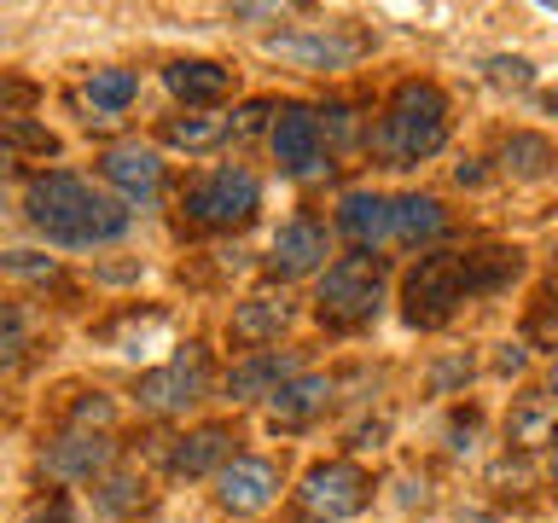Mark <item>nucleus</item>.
<instances>
[{
    "mask_svg": "<svg viewBox=\"0 0 558 523\" xmlns=\"http://www.w3.org/2000/svg\"><path fill=\"white\" fill-rule=\"evenodd\" d=\"M262 117H274V111H268V105H262V99H256V105H244V111H239L233 122H227V134H233V139H251V134L262 129Z\"/></svg>",
    "mask_w": 558,
    "mask_h": 523,
    "instance_id": "32",
    "label": "nucleus"
},
{
    "mask_svg": "<svg viewBox=\"0 0 558 523\" xmlns=\"http://www.w3.org/2000/svg\"><path fill=\"white\" fill-rule=\"evenodd\" d=\"M17 355H24V314L0 303V366H17Z\"/></svg>",
    "mask_w": 558,
    "mask_h": 523,
    "instance_id": "27",
    "label": "nucleus"
},
{
    "mask_svg": "<svg viewBox=\"0 0 558 523\" xmlns=\"http://www.w3.org/2000/svg\"><path fill=\"white\" fill-rule=\"evenodd\" d=\"M296 500H303V512L308 518H355L366 512V500H373V483H366V471L361 465H349V460H326V465H314L303 488H296Z\"/></svg>",
    "mask_w": 558,
    "mask_h": 523,
    "instance_id": "6",
    "label": "nucleus"
},
{
    "mask_svg": "<svg viewBox=\"0 0 558 523\" xmlns=\"http://www.w3.org/2000/svg\"><path fill=\"white\" fill-rule=\"evenodd\" d=\"M268 262H274L279 279H303V273H314V268L326 262V227H320V221H291V227H279Z\"/></svg>",
    "mask_w": 558,
    "mask_h": 523,
    "instance_id": "10",
    "label": "nucleus"
},
{
    "mask_svg": "<svg viewBox=\"0 0 558 523\" xmlns=\"http://www.w3.org/2000/svg\"><path fill=\"white\" fill-rule=\"evenodd\" d=\"M506 442L518 448H541V442H558V396H518L512 413H506Z\"/></svg>",
    "mask_w": 558,
    "mask_h": 523,
    "instance_id": "15",
    "label": "nucleus"
},
{
    "mask_svg": "<svg viewBox=\"0 0 558 523\" xmlns=\"http://www.w3.org/2000/svg\"><path fill=\"white\" fill-rule=\"evenodd\" d=\"M35 151V157H52V151H59V139H52L47 129H41V122H29L24 111H7V117H0V151Z\"/></svg>",
    "mask_w": 558,
    "mask_h": 523,
    "instance_id": "24",
    "label": "nucleus"
},
{
    "mask_svg": "<svg viewBox=\"0 0 558 523\" xmlns=\"http://www.w3.org/2000/svg\"><path fill=\"white\" fill-rule=\"evenodd\" d=\"M553 384H558V366H553Z\"/></svg>",
    "mask_w": 558,
    "mask_h": 523,
    "instance_id": "39",
    "label": "nucleus"
},
{
    "mask_svg": "<svg viewBox=\"0 0 558 523\" xmlns=\"http://www.w3.org/2000/svg\"><path fill=\"white\" fill-rule=\"evenodd\" d=\"M500 169L518 174V181H535V174L553 169V146H547L541 134H512V139L500 146Z\"/></svg>",
    "mask_w": 558,
    "mask_h": 523,
    "instance_id": "22",
    "label": "nucleus"
},
{
    "mask_svg": "<svg viewBox=\"0 0 558 523\" xmlns=\"http://www.w3.org/2000/svg\"><path fill=\"white\" fill-rule=\"evenodd\" d=\"M541 105H547V111L558 117V87H553V94H547V99H541Z\"/></svg>",
    "mask_w": 558,
    "mask_h": 523,
    "instance_id": "37",
    "label": "nucleus"
},
{
    "mask_svg": "<svg viewBox=\"0 0 558 523\" xmlns=\"http://www.w3.org/2000/svg\"><path fill=\"white\" fill-rule=\"evenodd\" d=\"M338 227L349 244H378L384 233H390V198H378V192H349V198L338 204Z\"/></svg>",
    "mask_w": 558,
    "mask_h": 523,
    "instance_id": "17",
    "label": "nucleus"
},
{
    "mask_svg": "<svg viewBox=\"0 0 558 523\" xmlns=\"http://www.w3.org/2000/svg\"><path fill=\"white\" fill-rule=\"evenodd\" d=\"M274 157L286 174H308L320 163V117H314L308 105H286V111L274 117Z\"/></svg>",
    "mask_w": 558,
    "mask_h": 523,
    "instance_id": "8",
    "label": "nucleus"
},
{
    "mask_svg": "<svg viewBox=\"0 0 558 523\" xmlns=\"http://www.w3.org/2000/svg\"><path fill=\"white\" fill-rule=\"evenodd\" d=\"M471 378V361H448V366H436V390H448V384H460Z\"/></svg>",
    "mask_w": 558,
    "mask_h": 523,
    "instance_id": "34",
    "label": "nucleus"
},
{
    "mask_svg": "<svg viewBox=\"0 0 558 523\" xmlns=\"http://www.w3.org/2000/svg\"><path fill=\"white\" fill-rule=\"evenodd\" d=\"M296 378V355L286 349H268V355H251L227 373V396L233 401H256V396H279L286 384Z\"/></svg>",
    "mask_w": 558,
    "mask_h": 523,
    "instance_id": "12",
    "label": "nucleus"
},
{
    "mask_svg": "<svg viewBox=\"0 0 558 523\" xmlns=\"http://www.w3.org/2000/svg\"><path fill=\"white\" fill-rule=\"evenodd\" d=\"M29 523H76V512H70V500H52L41 518H29Z\"/></svg>",
    "mask_w": 558,
    "mask_h": 523,
    "instance_id": "36",
    "label": "nucleus"
},
{
    "mask_svg": "<svg viewBox=\"0 0 558 523\" xmlns=\"http://www.w3.org/2000/svg\"><path fill=\"white\" fill-rule=\"evenodd\" d=\"M227 453H233V436H227L221 425H204V430H192L169 448V471L174 477H204V471L227 465Z\"/></svg>",
    "mask_w": 558,
    "mask_h": 523,
    "instance_id": "14",
    "label": "nucleus"
},
{
    "mask_svg": "<svg viewBox=\"0 0 558 523\" xmlns=\"http://www.w3.org/2000/svg\"><path fill=\"white\" fill-rule=\"evenodd\" d=\"M268 52H286V59H303V64H343V59H355V47L331 41V35H274Z\"/></svg>",
    "mask_w": 558,
    "mask_h": 523,
    "instance_id": "21",
    "label": "nucleus"
},
{
    "mask_svg": "<svg viewBox=\"0 0 558 523\" xmlns=\"http://www.w3.org/2000/svg\"><path fill=\"white\" fill-rule=\"evenodd\" d=\"M553 483H558V460H553Z\"/></svg>",
    "mask_w": 558,
    "mask_h": 523,
    "instance_id": "38",
    "label": "nucleus"
},
{
    "mask_svg": "<svg viewBox=\"0 0 558 523\" xmlns=\"http://www.w3.org/2000/svg\"><path fill=\"white\" fill-rule=\"evenodd\" d=\"M134 94H140L134 70H94V82H87V105L94 111H122Z\"/></svg>",
    "mask_w": 558,
    "mask_h": 523,
    "instance_id": "25",
    "label": "nucleus"
},
{
    "mask_svg": "<svg viewBox=\"0 0 558 523\" xmlns=\"http://www.w3.org/2000/svg\"><path fill=\"white\" fill-rule=\"evenodd\" d=\"M24 209L59 244H105V239L129 233V204L105 198V192H94L76 174H41V181H29Z\"/></svg>",
    "mask_w": 558,
    "mask_h": 523,
    "instance_id": "1",
    "label": "nucleus"
},
{
    "mask_svg": "<svg viewBox=\"0 0 558 523\" xmlns=\"http://www.w3.org/2000/svg\"><path fill=\"white\" fill-rule=\"evenodd\" d=\"M442 204L436 198H425V192H408V198H396L390 204V233L401 239V244H425V239H436L442 233Z\"/></svg>",
    "mask_w": 558,
    "mask_h": 523,
    "instance_id": "19",
    "label": "nucleus"
},
{
    "mask_svg": "<svg viewBox=\"0 0 558 523\" xmlns=\"http://www.w3.org/2000/svg\"><path fill=\"white\" fill-rule=\"evenodd\" d=\"M221 139H227L221 117H169L163 122V146H174V151H209Z\"/></svg>",
    "mask_w": 558,
    "mask_h": 523,
    "instance_id": "23",
    "label": "nucleus"
},
{
    "mask_svg": "<svg viewBox=\"0 0 558 523\" xmlns=\"http://www.w3.org/2000/svg\"><path fill=\"white\" fill-rule=\"evenodd\" d=\"M99 500H105V512H134L146 500V488H140V477H105Z\"/></svg>",
    "mask_w": 558,
    "mask_h": 523,
    "instance_id": "28",
    "label": "nucleus"
},
{
    "mask_svg": "<svg viewBox=\"0 0 558 523\" xmlns=\"http://www.w3.org/2000/svg\"><path fill=\"white\" fill-rule=\"evenodd\" d=\"M279 488V471L268 460H227L221 465V506L227 512H262Z\"/></svg>",
    "mask_w": 558,
    "mask_h": 523,
    "instance_id": "11",
    "label": "nucleus"
},
{
    "mask_svg": "<svg viewBox=\"0 0 558 523\" xmlns=\"http://www.w3.org/2000/svg\"><path fill=\"white\" fill-rule=\"evenodd\" d=\"M384 303V268L373 256H343L331 262L326 279H320V320L331 326H361L373 320Z\"/></svg>",
    "mask_w": 558,
    "mask_h": 523,
    "instance_id": "4",
    "label": "nucleus"
},
{
    "mask_svg": "<svg viewBox=\"0 0 558 523\" xmlns=\"http://www.w3.org/2000/svg\"><path fill=\"white\" fill-rule=\"evenodd\" d=\"M448 139V99L442 87L430 82H401L390 94V111L378 122V151L390 157L396 169L418 163V157H436Z\"/></svg>",
    "mask_w": 558,
    "mask_h": 523,
    "instance_id": "2",
    "label": "nucleus"
},
{
    "mask_svg": "<svg viewBox=\"0 0 558 523\" xmlns=\"http://www.w3.org/2000/svg\"><path fill=\"white\" fill-rule=\"evenodd\" d=\"M111 460V442L99 430H64L59 442H47V471L52 477H94Z\"/></svg>",
    "mask_w": 558,
    "mask_h": 523,
    "instance_id": "13",
    "label": "nucleus"
},
{
    "mask_svg": "<svg viewBox=\"0 0 558 523\" xmlns=\"http://www.w3.org/2000/svg\"><path fill=\"white\" fill-rule=\"evenodd\" d=\"M331 384L326 378H291L286 390L274 396V425H303V418H314L326 408Z\"/></svg>",
    "mask_w": 558,
    "mask_h": 523,
    "instance_id": "20",
    "label": "nucleus"
},
{
    "mask_svg": "<svg viewBox=\"0 0 558 523\" xmlns=\"http://www.w3.org/2000/svg\"><path fill=\"white\" fill-rule=\"evenodd\" d=\"M286 326H291V303H286V296H251V303L233 308V338L239 343H274Z\"/></svg>",
    "mask_w": 558,
    "mask_h": 523,
    "instance_id": "18",
    "label": "nucleus"
},
{
    "mask_svg": "<svg viewBox=\"0 0 558 523\" xmlns=\"http://www.w3.org/2000/svg\"><path fill=\"white\" fill-rule=\"evenodd\" d=\"M105 181H111L129 204H151L157 198V186H163V163H157V151L146 146H117V151H105Z\"/></svg>",
    "mask_w": 558,
    "mask_h": 523,
    "instance_id": "9",
    "label": "nucleus"
},
{
    "mask_svg": "<svg viewBox=\"0 0 558 523\" xmlns=\"http://www.w3.org/2000/svg\"><path fill=\"white\" fill-rule=\"evenodd\" d=\"M483 70H488V82H500V87H530V76H535L530 59H488Z\"/></svg>",
    "mask_w": 558,
    "mask_h": 523,
    "instance_id": "29",
    "label": "nucleus"
},
{
    "mask_svg": "<svg viewBox=\"0 0 558 523\" xmlns=\"http://www.w3.org/2000/svg\"><path fill=\"white\" fill-rule=\"evenodd\" d=\"M326 134L338 139V146H349V139H355L361 129H355V117H349L343 105H331V111H326V122H320V139H326Z\"/></svg>",
    "mask_w": 558,
    "mask_h": 523,
    "instance_id": "31",
    "label": "nucleus"
},
{
    "mask_svg": "<svg viewBox=\"0 0 558 523\" xmlns=\"http://www.w3.org/2000/svg\"><path fill=\"white\" fill-rule=\"evenodd\" d=\"M163 82H169V94L186 99V105H216V99H227V87H233V76H227L221 64H209V59H181V64H169Z\"/></svg>",
    "mask_w": 558,
    "mask_h": 523,
    "instance_id": "16",
    "label": "nucleus"
},
{
    "mask_svg": "<svg viewBox=\"0 0 558 523\" xmlns=\"http://www.w3.org/2000/svg\"><path fill=\"white\" fill-rule=\"evenodd\" d=\"M0 268L17 273V279H35V285L59 279V262H52V256H35V251H7V256H0Z\"/></svg>",
    "mask_w": 558,
    "mask_h": 523,
    "instance_id": "26",
    "label": "nucleus"
},
{
    "mask_svg": "<svg viewBox=\"0 0 558 523\" xmlns=\"http://www.w3.org/2000/svg\"><path fill=\"white\" fill-rule=\"evenodd\" d=\"M87 425H111V401H105V396H82L76 401V413H70V430H87Z\"/></svg>",
    "mask_w": 558,
    "mask_h": 523,
    "instance_id": "30",
    "label": "nucleus"
},
{
    "mask_svg": "<svg viewBox=\"0 0 558 523\" xmlns=\"http://www.w3.org/2000/svg\"><path fill=\"white\" fill-rule=\"evenodd\" d=\"M401 296H408V320L413 326H442L465 296H477V285H471V256H425L408 273Z\"/></svg>",
    "mask_w": 558,
    "mask_h": 523,
    "instance_id": "3",
    "label": "nucleus"
},
{
    "mask_svg": "<svg viewBox=\"0 0 558 523\" xmlns=\"http://www.w3.org/2000/svg\"><path fill=\"white\" fill-rule=\"evenodd\" d=\"M186 216L198 227H239L256 216V174L244 169H216L186 186Z\"/></svg>",
    "mask_w": 558,
    "mask_h": 523,
    "instance_id": "5",
    "label": "nucleus"
},
{
    "mask_svg": "<svg viewBox=\"0 0 558 523\" xmlns=\"http://www.w3.org/2000/svg\"><path fill=\"white\" fill-rule=\"evenodd\" d=\"M523 361H530V355H523V343H506L500 355H495V366H500L506 378H512V373H523Z\"/></svg>",
    "mask_w": 558,
    "mask_h": 523,
    "instance_id": "33",
    "label": "nucleus"
},
{
    "mask_svg": "<svg viewBox=\"0 0 558 523\" xmlns=\"http://www.w3.org/2000/svg\"><path fill=\"white\" fill-rule=\"evenodd\" d=\"M204 384H209V355H204L198 343H186L169 366H157V373L140 378V408L181 413V408H192V401L204 396Z\"/></svg>",
    "mask_w": 558,
    "mask_h": 523,
    "instance_id": "7",
    "label": "nucleus"
},
{
    "mask_svg": "<svg viewBox=\"0 0 558 523\" xmlns=\"http://www.w3.org/2000/svg\"><path fill=\"white\" fill-rule=\"evenodd\" d=\"M535 338H541V343H558V303L535 320Z\"/></svg>",
    "mask_w": 558,
    "mask_h": 523,
    "instance_id": "35",
    "label": "nucleus"
}]
</instances>
